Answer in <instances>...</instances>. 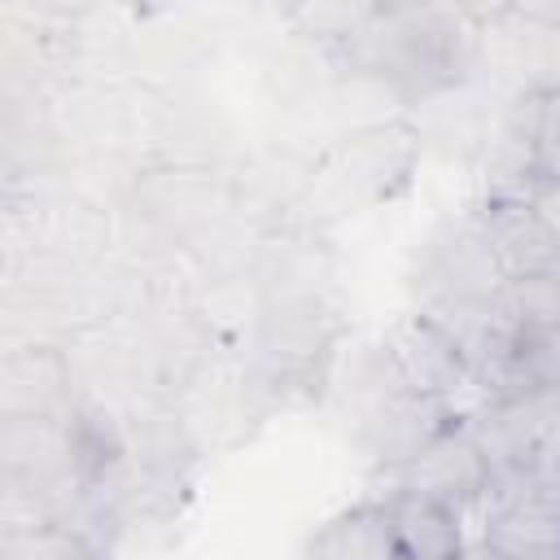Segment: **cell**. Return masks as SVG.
Instances as JSON below:
<instances>
[{"label": "cell", "mask_w": 560, "mask_h": 560, "mask_svg": "<svg viewBox=\"0 0 560 560\" xmlns=\"http://www.w3.org/2000/svg\"><path fill=\"white\" fill-rule=\"evenodd\" d=\"M346 416H350V429H354V442L381 464H398L407 459L411 451H420L429 438H438L446 424H455L459 416L411 389L398 368L385 359V350H368L350 376V398H346Z\"/></svg>", "instance_id": "obj_2"}, {"label": "cell", "mask_w": 560, "mask_h": 560, "mask_svg": "<svg viewBox=\"0 0 560 560\" xmlns=\"http://www.w3.org/2000/svg\"><path fill=\"white\" fill-rule=\"evenodd\" d=\"M451 4H459V9H468L477 22H486L490 13H499L503 9V0H451Z\"/></svg>", "instance_id": "obj_21"}, {"label": "cell", "mask_w": 560, "mask_h": 560, "mask_svg": "<svg viewBox=\"0 0 560 560\" xmlns=\"http://www.w3.org/2000/svg\"><path fill=\"white\" fill-rule=\"evenodd\" d=\"M494 477L542 481L560 468V385H534L464 416Z\"/></svg>", "instance_id": "obj_4"}, {"label": "cell", "mask_w": 560, "mask_h": 560, "mask_svg": "<svg viewBox=\"0 0 560 560\" xmlns=\"http://www.w3.org/2000/svg\"><path fill=\"white\" fill-rule=\"evenodd\" d=\"M503 302L516 324H560V262H551L534 276L508 280Z\"/></svg>", "instance_id": "obj_17"}, {"label": "cell", "mask_w": 560, "mask_h": 560, "mask_svg": "<svg viewBox=\"0 0 560 560\" xmlns=\"http://www.w3.org/2000/svg\"><path fill=\"white\" fill-rule=\"evenodd\" d=\"M534 385H560V324H516L508 394Z\"/></svg>", "instance_id": "obj_16"}, {"label": "cell", "mask_w": 560, "mask_h": 560, "mask_svg": "<svg viewBox=\"0 0 560 560\" xmlns=\"http://www.w3.org/2000/svg\"><path fill=\"white\" fill-rule=\"evenodd\" d=\"M389 508H394V534L402 560H451L468 551L464 538L468 525L459 508L411 490H389Z\"/></svg>", "instance_id": "obj_11"}, {"label": "cell", "mask_w": 560, "mask_h": 560, "mask_svg": "<svg viewBox=\"0 0 560 560\" xmlns=\"http://www.w3.org/2000/svg\"><path fill=\"white\" fill-rule=\"evenodd\" d=\"M481 22L451 0H381L368 26L332 57L398 101H429L477 74Z\"/></svg>", "instance_id": "obj_1"}, {"label": "cell", "mask_w": 560, "mask_h": 560, "mask_svg": "<svg viewBox=\"0 0 560 560\" xmlns=\"http://www.w3.org/2000/svg\"><path fill=\"white\" fill-rule=\"evenodd\" d=\"M477 70L494 74L508 96H542L560 88V22L499 9L481 22Z\"/></svg>", "instance_id": "obj_7"}, {"label": "cell", "mask_w": 560, "mask_h": 560, "mask_svg": "<svg viewBox=\"0 0 560 560\" xmlns=\"http://www.w3.org/2000/svg\"><path fill=\"white\" fill-rule=\"evenodd\" d=\"M262 359L276 372H306L319 354H328L332 346V328L324 324V306L302 293V298H284L262 315Z\"/></svg>", "instance_id": "obj_12"}, {"label": "cell", "mask_w": 560, "mask_h": 560, "mask_svg": "<svg viewBox=\"0 0 560 560\" xmlns=\"http://www.w3.org/2000/svg\"><path fill=\"white\" fill-rule=\"evenodd\" d=\"M538 171V96H508L481 149L486 192H508Z\"/></svg>", "instance_id": "obj_10"}, {"label": "cell", "mask_w": 560, "mask_h": 560, "mask_svg": "<svg viewBox=\"0 0 560 560\" xmlns=\"http://www.w3.org/2000/svg\"><path fill=\"white\" fill-rule=\"evenodd\" d=\"M416 131L407 122H372L350 131L315 171L311 192L332 201V214H354L381 197H394L416 166Z\"/></svg>", "instance_id": "obj_5"}, {"label": "cell", "mask_w": 560, "mask_h": 560, "mask_svg": "<svg viewBox=\"0 0 560 560\" xmlns=\"http://www.w3.org/2000/svg\"><path fill=\"white\" fill-rule=\"evenodd\" d=\"M503 9L538 18V22H560V0H503Z\"/></svg>", "instance_id": "obj_20"}, {"label": "cell", "mask_w": 560, "mask_h": 560, "mask_svg": "<svg viewBox=\"0 0 560 560\" xmlns=\"http://www.w3.org/2000/svg\"><path fill=\"white\" fill-rule=\"evenodd\" d=\"M267 4H276L280 13H289V9H293V0H267Z\"/></svg>", "instance_id": "obj_23"}, {"label": "cell", "mask_w": 560, "mask_h": 560, "mask_svg": "<svg viewBox=\"0 0 560 560\" xmlns=\"http://www.w3.org/2000/svg\"><path fill=\"white\" fill-rule=\"evenodd\" d=\"M376 9H381V0H293V9L284 13V22L302 39L337 52V48H346L368 26V18Z\"/></svg>", "instance_id": "obj_15"}, {"label": "cell", "mask_w": 560, "mask_h": 560, "mask_svg": "<svg viewBox=\"0 0 560 560\" xmlns=\"http://www.w3.org/2000/svg\"><path fill=\"white\" fill-rule=\"evenodd\" d=\"M70 398V368L52 346H26L4 363V420L61 416Z\"/></svg>", "instance_id": "obj_14"}, {"label": "cell", "mask_w": 560, "mask_h": 560, "mask_svg": "<svg viewBox=\"0 0 560 560\" xmlns=\"http://www.w3.org/2000/svg\"><path fill=\"white\" fill-rule=\"evenodd\" d=\"M306 556L324 560H394L398 556V534H394V508L389 494L363 499L332 516L319 534L306 538Z\"/></svg>", "instance_id": "obj_13"}, {"label": "cell", "mask_w": 560, "mask_h": 560, "mask_svg": "<svg viewBox=\"0 0 560 560\" xmlns=\"http://www.w3.org/2000/svg\"><path fill=\"white\" fill-rule=\"evenodd\" d=\"M538 175L560 179V88L538 96Z\"/></svg>", "instance_id": "obj_19"}, {"label": "cell", "mask_w": 560, "mask_h": 560, "mask_svg": "<svg viewBox=\"0 0 560 560\" xmlns=\"http://www.w3.org/2000/svg\"><path fill=\"white\" fill-rule=\"evenodd\" d=\"M547 490H551V494H556V499H560V468H556V472H551V477H547Z\"/></svg>", "instance_id": "obj_22"}, {"label": "cell", "mask_w": 560, "mask_h": 560, "mask_svg": "<svg viewBox=\"0 0 560 560\" xmlns=\"http://www.w3.org/2000/svg\"><path fill=\"white\" fill-rule=\"evenodd\" d=\"M381 350H385V359L398 368V376L411 389L446 402L459 420L472 416L486 402V394H481L464 350L455 346V337L429 311L411 306V311L394 315L385 324V332H381Z\"/></svg>", "instance_id": "obj_6"}, {"label": "cell", "mask_w": 560, "mask_h": 560, "mask_svg": "<svg viewBox=\"0 0 560 560\" xmlns=\"http://www.w3.org/2000/svg\"><path fill=\"white\" fill-rule=\"evenodd\" d=\"M472 210H477V223H481L499 267L508 271V280H521V276H534V271L560 262L556 236L542 228V219L516 192H486Z\"/></svg>", "instance_id": "obj_9"}, {"label": "cell", "mask_w": 560, "mask_h": 560, "mask_svg": "<svg viewBox=\"0 0 560 560\" xmlns=\"http://www.w3.org/2000/svg\"><path fill=\"white\" fill-rule=\"evenodd\" d=\"M389 490H411V494H429L442 499L459 512H468L472 503H481V494L490 490L494 472L468 429V420L446 424L438 438H429L420 451H411L407 459L385 468Z\"/></svg>", "instance_id": "obj_8"}, {"label": "cell", "mask_w": 560, "mask_h": 560, "mask_svg": "<svg viewBox=\"0 0 560 560\" xmlns=\"http://www.w3.org/2000/svg\"><path fill=\"white\" fill-rule=\"evenodd\" d=\"M508 293V271L499 267L477 210H464L459 219H446L433 228V236L420 245L411 267V298L420 311L442 315L459 306H486Z\"/></svg>", "instance_id": "obj_3"}, {"label": "cell", "mask_w": 560, "mask_h": 560, "mask_svg": "<svg viewBox=\"0 0 560 560\" xmlns=\"http://www.w3.org/2000/svg\"><path fill=\"white\" fill-rule=\"evenodd\" d=\"M508 192H516L538 219H542V228L556 236V245H560V179L556 175H529V179H521L516 188H508Z\"/></svg>", "instance_id": "obj_18"}]
</instances>
